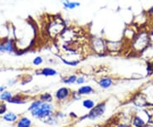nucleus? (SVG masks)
Here are the masks:
<instances>
[{"label": "nucleus", "mask_w": 153, "mask_h": 127, "mask_svg": "<svg viewBox=\"0 0 153 127\" xmlns=\"http://www.w3.org/2000/svg\"><path fill=\"white\" fill-rule=\"evenodd\" d=\"M141 92L146 96L149 106H153V82L150 84H147Z\"/></svg>", "instance_id": "nucleus-11"}, {"label": "nucleus", "mask_w": 153, "mask_h": 127, "mask_svg": "<svg viewBox=\"0 0 153 127\" xmlns=\"http://www.w3.org/2000/svg\"><path fill=\"white\" fill-rule=\"evenodd\" d=\"M8 102L15 103V104H24L25 103V102L22 101V98H20L19 96H13Z\"/></svg>", "instance_id": "nucleus-24"}, {"label": "nucleus", "mask_w": 153, "mask_h": 127, "mask_svg": "<svg viewBox=\"0 0 153 127\" xmlns=\"http://www.w3.org/2000/svg\"><path fill=\"white\" fill-rule=\"evenodd\" d=\"M96 105V103L94 102V101L92 99H89V98H86V99H83L82 101V106L87 110H91L92 108H94Z\"/></svg>", "instance_id": "nucleus-16"}, {"label": "nucleus", "mask_w": 153, "mask_h": 127, "mask_svg": "<svg viewBox=\"0 0 153 127\" xmlns=\"http://www.w3.org/2000/svg\"><path fill=\"white\" fill-rule=\"evenodd\" d=\"M15 50V45L12 40H7L4 44H0V51L2 52H13Z\"/></svg>", "instance_id": "nucleus-13"}, {"label": "nucleus", "mask_w": 153, "mask_h": 127, "mask_svg": "<svg viewBox=\"0 0 153 127\" xmlns=\"http://www.w3.org/2000/svg\"><path fill=\"white\" fill-rule=\"evenodd\" d=\"M42 103H43V102H41L39 99L36 100V101L33 102V103H32V104L30 105V107L28 108V110L30 111V112L34 110V109H36L37 108H38V107L41 105Z\"/></svg>", "instance_id": "nucleus-23"}, {"label": "nucleus", "mask_w": 153, "mask_h": 127, "mask_svg": "<svg viewBox=\"0 0 153 127\" xmlns=\"http://www.w3.org/2000/svg\"><path fill=\"white\" fill-rule=\"evenodd\" d=\"M85 82H86V78L84 77V76H78L77 79H76V84H78V85H83Z\"/></svg>", "instance_id": "nucleus-28"}, {"label": "nucleus", "mask_w": 153, "mask_h": 127, "mask_svg": "<svg viewBox=\"0 0 153 127\" xmlns=\"http://www.w3.org/2000/svg\"><path fill=\"white\" fill-rule=\"evenodd\" d=\"M152 39L150 33L146 31H141L136 33L135 37L131 41V49L134 53L140 54L143 53L151 45Z\"/></svg>", "instance_id": "nucleus-1"}, {"label": "nucleus", "mask_w": 153, "mask_h": 127, "mask_svg": "<svg viewBox=\"0 0 153 127\" xmlns=\"http://www.w3.org/2000/svg\"><path fill=\"white\" fill-rule=\"evenodd\" d=\"M39 74L44 75L45 77H55L58 74V72L55 68H52V67H44L39 72Z\"/></svg>", "instance_id": "nucleus-14"}, {"label": "nucleus", "mask_w": 153, "mask_h": 127, "mask_svg": "<svg viewBox=\"0 0 153 127\" xmlns=\"http://www.w3.org/2000/svg\"><path fill=\"white\" fill-rule=\"evenodd\" d=\"M13 96H12V94H11L10 91H3L2 92V94L0 96V99L2 100V101H6V102H9L10 100L12 98Z\"/></svg>", "instance_id": "nucleus-22"}, {"label": "nucleus", "mask_w": 153, "mask_h": 127, "mask_svg": "<svg viewBox=\"0 0 153 127\" xmlns=\"http://www.w3.org/2000/svg\"><path fill=\"white\" fill-rule=\"evenodd\" d=\"M133 102H134V105L136 106L137 108H147L149 106L148 103V101L146 97V96L142 93L141 91L140 92H138L137 94L134 95V97L133 99Z\"/></svg>", "instance_id": "nucleus-8"}, {"label": "nucleus", "mask_w": 153, "mask_h": 127, "mask_svg": "<svg viewBox=\"0 0 153 127\" xmlns=\"http://www.w3.org/2000/svg\"><path fill=\"white\" fill-rule=\"evenodd\" d=\"M152 52H153V46H152ZM152 56H153V54H152Z\"/></svg>", "instance_id": "nucleus-36"}, {"label": "nucleus", "mask_w": 153, "mask_h": 127, "mask_svg": "<svg viewBox=\"0 0 153 127\" xmlns=\"http://www.w3.org/2000/svg\"><path fill=\"white\" fill-rule=\"evenodd\" d=\"M4 90H5V87H4V86H0V96L2 94L1 92H2V91H4Z\"/></svg>", "instance_id": "nucleus-32"}, {"label": "nucleus", "mask_w": 153, "mask_h": 127, "mask_svg": "<svg viewBox=\"0 0 153 127\" xmlns=\"http://www.w3.org/2000/svg\"><path fill=\"white\" fill-rule=\"evenodd\" d=\"M141 113H136L132 116L130 120V127H145L147 124L150 123V120L145 119L144 116L148 114V111L142 110V114Z\"/></svg>", "instance_id": "nucleus-6"}, {"label": "nucleus", "mask_w": 153, "mask_h": 127, "mask_svg": "<svg viewBox=\"0 0 153 127\" xmlns=\"http://www.w3.org/2000/svg\"><path fill=\"white\" fill-rule=\"evenodd\" d=\"M94 90L93 87L91 85H88V84H83L77 89V92L82 96L91 95L92 93H94Z\"/></svg>", "instance_id": "nucleus-12"}, {"label": "nucleus", "mask_w": 153, "mask_h": 127, "mask_svg": "<svg viewBox=\"0 0 153 127\" xmlns=\"http://www.w3.org/2000/svg\"><path fill=\"white\" fill-rule=\"evenodd\" d=\"M106 45H107V52L112 53V52H118L122 50L123 48V42L121 41H106Z\"/></svg>", "instance_id": "nucleus-10"}, {"label": "nucleus", "mask_w": 153, "mask_h": 127, "mask_svg": "<svg viewBox=\"0 0 153 127\" xmlns=\"http://www.w3.org/2000/svg\"><path fill=\"white\" fill-rule=\"evenodd\" d=\"M150 35H151V37H152V36H153V30H152V31H151V32H150Z\"/></svg>", "instance_id": "nucleus-35"}, {"label": "nucleus", "mask_w": 153, "mask_h": 127, "mask_svg": "<svg viewBox=\"0 0 153 127\" xmlns=\"http://www.w3.org/2000/svg\"><path fill=\"white\" fill-rule=\"evenodd\" d=\"M6 111H7V106L5 104H1L0 105V115L5 114Z\"/></svg>", "instance_id": "nucleus-29"}, {"label": "nucleus", "mask_w": 153, "mask_h": 127, "mask_svg": "<svg viewBox=\"0 0 153 127\" xmlns=\"http://www.w3.org/2000/svg\"><path fill=\"white\" fill-rule=\"evenodd\" d=\"M3 119L7 122L14 123V122H16L17 120L18 116H17V114H16L15 113H11V112H10V113H6L5 114H4Z\"/></svg>", "instance_id": "nucleus-19"}, {"label": "nucleus", "mask_w": 153, "mask_h": 127, "mask_svg": "<svg viewBox=\"0 0 153 127\" xmlns=\"http://www.w3.org/2000/svg\"><path fill=\"white\" fill-rule=\"evenodd\" d=\"M55 113V106L52 103H44V102H43L36 109L31 111L32 116L35 119H38L39 120H41L42 119L49 116L50 114H53Z\"/></svg>", "instance_id": "nucleus-3"}, {"label": "nucleus", "mask_w": 153, "mask_h": 127, "mask_svg": "<svg viewBox=\"0 0 153 127\" xmlns=\"http://www.w3.org/2000/svg\"><path fill=\"white\" fill-rule=\"evenodd\" d=\"M39 100L41 102H44V103H51L53 102V96L50 93L45 92V93H43L42 95H40Z\"/></svg>", "instance_id": "nucleus-20"}, {"label": "nucleus", "mask_w": 153, "mask_h": 127, "mask_svg": "<svg viewBox=\"0 0 153 127\" xmlns=\"http://www.w3.org/2000/svg\"><path fill=\"white\" fill-rule=\"evenodd\" d=\"M105 110H106V102H101L98 104H96L95 107L94 108H92L91 110H89V112L87 114L81 117L80 120H91V121L96 120H98L99 118H100V117L104 115Z\"/></svg>", "instance_id": "nucleus-4"}, {"label": "nucleus", "mask_w": 153, "mask_h": 127, "mask_svg": "<svg viewBox=\"0 0 153 127\" xmlns=\"http://www.w3.org/2000/svg\"><path fill=\"white\" fill-rule=\"evenodd\" d=\"M149 13H152V14H153V7L152 8H151L150 10H149V11H148Z\"/></svg>", "instance_id": "nucleus-34"}, {"label": "nucleus", "mask_w": 153, "mask_h": 127, "mask_svg": "<svg viewBox=\"0 0 153 127\" xmlns=\"http://www.w3.org/2000/svg\"><path fill=\"white\" fill-rule=\"evenodd\" d=\"M55 116L56 118L59 120H63L64 119H66V117H67V114H65V113H63V112H60V111H57V112H55Z\"/></svg>", "instance_id": "nucleus-26"}, {"label": "nucleus", "mask_w": 153, "mask_h": 127, "mask_svg": "<svg viewBox=\"0 0 153 127\" xmlns=\"http://www.w3.org/2000/svg\"><path fill=\"white\" fill-rule=\"evenodd\" d=\"M61 61H63L64 64H66L67 66H76L80 63L79 60H68V59L66 60L65 58H61Z\"/></svg>", "instance_id": "nucleus-21"}, {"label": "nucleus", "mask_w": 153, "mask_h": 127, "mask_svg": "<svg viewBox=\"0 0 153 127\" xmlns=\"http://www.w3.org/2000/svg\"><path fill=\"white\" fill-rule=\"evenodd\" d=\"M71 91L66 86L59 88L55 92V98L58 102H65L67 100L71 99Z\"/></svg>", "instance_id": "nucleus-7"}, {"label": "nucleus", "mask_w": 153, "mask_h": 127, "mask_svg": "<svg viewBox=\"0 0 153 127\" xmlns=\"http://www.w3.org/2000/svg\"><path fill=\"white\" fill-rule=\"evenodd\" d=\"M114 84V80L113 78L108 76H105V77L100 78L98 80V84L99 86L101 89H104V90H107L110 89Z\"/></svg>", "instance_id": "nucleus-9"}, {"label": "nucleus", "mask_w": 153, "mask_h": 127, "mask_svg": "<svg viewBox=\"0 0 153 127\" xmlns=\"http://www.w3.org/2000/svg\"><path fill=\"white\" fill-rule=\"evenodd\" d=\"M43 61H44V59H43L42 56H37V57H35L33 59V63L35 66H39V65H41L43 63Z\"/></svg>", "instance_id": "nucleus-27"}, {"label": "nucleus", "mask_w": 153, "mask_h": 127, "mask_svg": "<svg viewBox=\"0 0 153 127\" xmlns=\"http://www.w3.org/2000/svg\"><path fill=\"white\" fill-rule=\"evenodd\" d=\"M116 127H130V125L126 124V123H121L119 125H117Z\"/></svg>", "instance_id": "nucleus-30"}, {"label": "nucleus", "mask_w": 153, "mask_h": 127, "mask_svg": "<svg viewBox=\"0 0 153 127\" xmlns=\"http://www.w3.org/2000/svg\"><path fill=\"white\" fill-rule=\"evenodd\" d=\"M145 127H153V124H152V123H149V124H147V125H146Z\"/></svg>", "instance_id": "nucleus-33"}, {"label": "nucleus", "mask_w": 153, "mask_h": 127, "mask_svg": "<svg viewBox=\"0 0 153 127\" xmlns=\"http://www.w3.org/2000/svg\"><path fill=\"white\" fill-rule=\"evenodd\" d=\"M33 122L27 117H22L17 121V127H32Z\"/></svg>", "instance_id": "nucleus-15"}, {"label": "nucleus", "mask_w": 153, "mask_h": 127, "mask_svg": "<svg viewBox=\"0 0 153 127\" xmlns=\"http://www.w3.org/2000/svg\"><path fill=\"white\" fill-rule=\"evenodd\" d=\"M69 116L71 117V118H73V119H76L77 116L76 115V114L74 113V112H71L70 114H69Z\"/></svg>", "instance_id": "nucleus-31"}, {"label": "nucleus", "mask_w": 153, "mask_h": 127, "mask_svg": "<svg viewBox=\"0 0 153 127\" xmlns=\"http://www.w3.org/2000/svg\"><path fill=\"white\" fill-rule=\"evenodd\" d=\"M62 4H63L65 9L73 10V9L76 8V7H79L81 4L78 3V2H71V1H69V0H63Z\"/></svg>", "instance_id": "nucleus-17"}, {"label": "nucleus", "mask_w": 153, "mask_h": 127, "mask_svg": "<svg viewBox=\"0 0 153 127\" xmlns=\"http://www.w3.org/2000/svg\"><path fill=\"white\" fill-rule=\"evenodd\" d=\"M71 99L73 100V101H80V100L82 99V96L77 92V90L71 91Z\"/></svg>", "instance_id": "nucleus-25"}, {"label": "nucleus", "mask_w": 153, "mask_h": 127, "mask_svg": "<svg viewBox=\"0 0 153 127\" xmlns=\"http://www.w3.org/2000/svg\"><path fill=\"white\" fill-rule=\"evenodd\" d=\"M76 79H77V76L76 74H71L69 76H66V77L63 78H62V83H64L65 84H76Z\"/></svg>", "instance_id": "nucleus-18"}, {"label": "nucleus", "mask_w": 153, "mask_h": 127, "mask_svg": "<svg viewBox=\"0 0 153 127\" xmlns=\"http://www.w3.org/2000/svg\"><path fill=\"white\" fill-rule=\"evenodd\" d=\"M65 29L66 24L64 21L60 17H56L53 18V20L49 22L48 26V33L51 38L56 39L60 36V34L65 31Z\"/></svg>", "instance_id": "nucleus-2"}, {"label": "nucleus", "mask_w": 153, "mask_h": 127, "mask_svg": "<svg viewBox=\"0 0 153 127\" xmlns=\"http://www.w3.org/2000/svg\"><path fill=\"white\" fill-rule=\"evenodd\" d=\"M89 47L91 50H93L94 53L102 55L107 52V45H106V41L101 38H97L94 37L93 39H90L89 42Z\"/></svg>", "instance_id": "nucleus-5"}]
</instances>
